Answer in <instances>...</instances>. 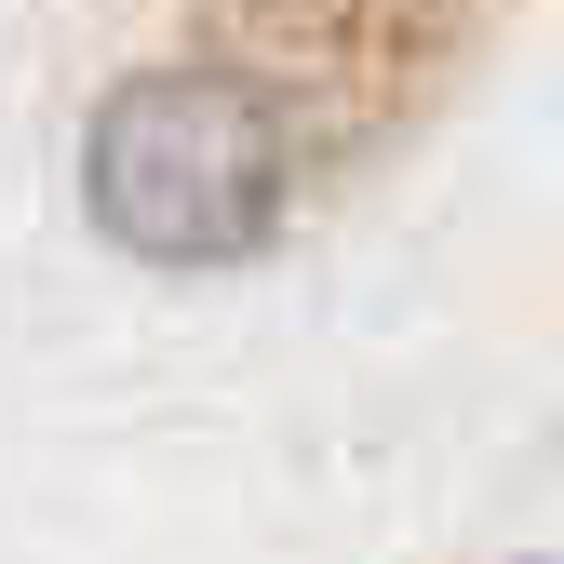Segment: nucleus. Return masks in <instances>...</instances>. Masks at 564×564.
<instances>
[{"instance_id": "1", "label": "nucleus", "mask_w": 564, "mask_h": 564, "mask_svg": "<svg viewBox=\"0 0 564 564\" xmlns=\"http://www.w3.org/2000/svg\"><path fill=\"white\" fill-rule=\"evenodd\" d=\"M82 202L149 269H229L296 202V121L242 67H149L82 134Z\"/></svg>"}]
</instances>
